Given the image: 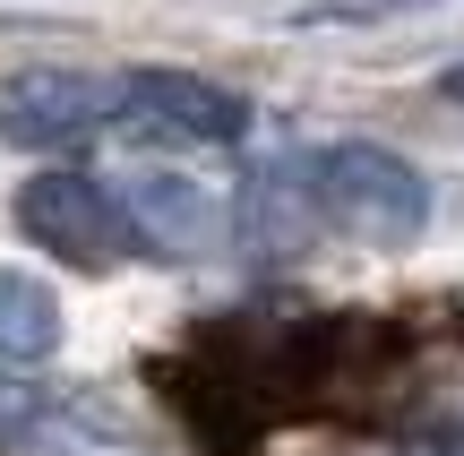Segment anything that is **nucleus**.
I'll list each match as a JSON object with an SVG mask.
<instances>
[{
  "mask_svg": "<svg viewBox=\"0 0 464 456\" xmlns=\"http://www.w3.org/2000/svg\"><path fill=\"white\" fill-rule=\"evenodd\" d=\"M318 207L370 250H404L430 224V181L379 138H344V147L318 155Z\"/></svg>",
  "mask_w": 464,
  "mask_h": 456,
  "instance_id": "f257e3e1",
  "label": "nucleus"
},
{
  "mask_svg": "<svg viewBox=\"0 0 464 456\" xmlns=\"http://www.w3.org/2000/svg\"><path fill=\"white\" fill-rule=\"evenodd\" d=\"M241 241L258 258H301L318 241V164L301 172L293 155L284 164H258L241 189Z\"/></svg>",
  "mask_w": 464,
  "mask_h": 456,
  "instance_id": "423d86ee",
  "label": "nucleus"
},
{
  "mask_svg": "<svg viewBox=\"0 0 464 456\" xmlns=\"http://www.w3.org/2000/svg\"><path fill=\"white\" fill-rule=\"evenodd\" d=\"M421 9H448V0H301V26H379V17H421Z\"/></svg>",
  "mask_w": 464,
  "mask_h": 456,
  "instance_id": "6e6552de",
  "label": "nucleus"
},
{
  "mask_svg": "<svg viewBox=\"0 0 464 456\" xmlns=\"http://www.w3.org/2000/svg\"><path fill=\"white\" fill-rule=\"evenodd\" d=\"M52 344H61V302H52V285L0 267V362H44Z\"/></svg>",
  "mask_w": 464,
  "mask_h": 456,
  "instance_id": "0eeeda50",
  "label": "nucleus"
},
{
  "mask_svg": "<svg viewBox=\"0 0 464 456\" xmlns=\"http://www.w3.org/2000/svg\"><path fill=\"white\" fill-rule=\"evenodd\" d=\"M121 121L147 130V138H189V147L249 138V103L207 86V78H189V69H138V78H121Z\"/></svg>",
  "mask_w": 464,
  "mask_h": 456,
  "instance_id": "20e7f679",
  "label": "nucleus"
},
{
  "mask_svg": "<svg viewBox=\"0 0 464 456\" xmlns=\"http://www.w3.org/2000/svg\"><path fill=\"white\" fill-rule=\"evenodd\" d=\"M439 95H448V103H464V69H448V78H439Z\"/></svg>",
  "mask_w": 464,
  "mask_h": 456,
  "instance_id": "1a4fd4ad",
  "label": "nucleus"
},
{
  "mask_svg": "<svg viewBox=\"0 0 464 456\" xmlns=\"http://www.w3.org/2000/svg\"><path fill=\"white\" fill-rule=\"evenodd\" d=\"M121 216L164 258H216V241H224V207L207 199L198 181H181V172H138V181L121 189Z\"/></svg>",
  "mask_w": 464,
  "mask_h": 456,
  "instance_id": "39448f33",
  "label": "nucleus"
},
{
  "mask_svg": "<svg viewBox=\"0 0 464 456\" xmlns=\"http://www.w3.org/2000/svg\"><path fill=\"white\" fill-rule=\"evenodd\" d=\"M17 224H26L44 250H61L69 267H112L138 241L130 216H121V199L103 181H86V172H34V181L17 189Z\"/></svg>",
  "mask_w": 464,
  "mask_h": 456,
  "instance_id": "f03ea898",
  "label": "nucleus"
},
{
  "mask_svg": "<svg viewBox=\"0 0 464 456\" xmlns=\"http://www.w3.org/2000/svg\"><path fill=\"white\" fill-rule=\"evenodd\" d=\"M112 112H121V86L86 78V69H17V78H0V138H17V147H86Z\"/></svg>",
  "mask_w": 464,
  "mask_h": 456,
  "instance_id": "7ed1b4c3",
  "label": "nucleus"
}]
</instances>
